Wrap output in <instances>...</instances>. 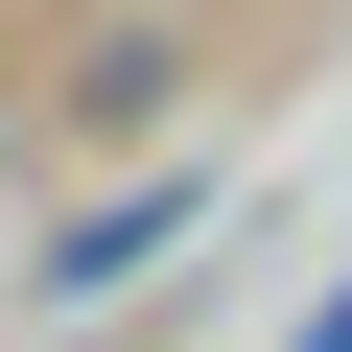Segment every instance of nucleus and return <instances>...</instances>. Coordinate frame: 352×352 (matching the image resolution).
I'll use <instances>...</instances> for the list:
<instances>
[{"label":"nucleus","mask_w":352,"mask_h":352,"mask_svg":"<svg viewBox=\"0 0 352 352\" xmlns=\"http://www.w3.org/2000/svg\"><path fill=\"white\" fill-rule=\"evenodd\" d=\"M305 352H352V282H329V329H305Z\"/></svg>","instance_id":"obj_1"}]
</instances>
